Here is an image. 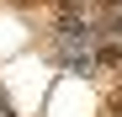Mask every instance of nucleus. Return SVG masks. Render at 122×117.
Here are the masks:
<instances>
[{
  "mask_svg": "<svg viewBox=\"0 0 122 117\" xmlns=\"http://www.w3.org/2000/svg\"><path fill=\"white\" fill-rule=\"evenodd\" d=\"M101 37H122V16H106L101 21Z\"/></svg>",
  "mask_w": 122,
  "mask_h": 117,
  "instance_id": "f257e3e1",
  "label": "nucleus"
},
{
  "mask_svg": "<svg viewBox=\"0 0 122 117\" xmlns=\"http://www.w3.org/2000/svg\"><path fill=\"white\" fill-rule=\"evenodd\" d=\"M106 117H122V90H117L112 101H106Z\"/></svg>",
  "mask_w": 122,
  "mask_h": 117,
  "instance_id": "f03ea898",
  "label": "nucleus"
},
{
  "mask_svg": "<svg viewBox=\"0 0 122 117\" xmlns=\"http://www.w3.org/2000/svg\"><path fill=\"white\" fill-rule=\"evenodd\" d=\"M96 5H106V11H122V0H96Z\"/></svg>",
  "mask_w": 122,
  "mask_h": 117,
  "instance_id": "7ed1b4c3",
  "label": "nucleus"
}]
</instances>
